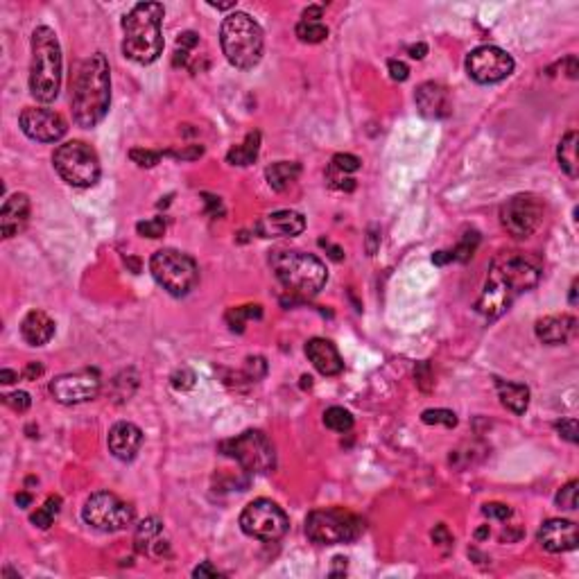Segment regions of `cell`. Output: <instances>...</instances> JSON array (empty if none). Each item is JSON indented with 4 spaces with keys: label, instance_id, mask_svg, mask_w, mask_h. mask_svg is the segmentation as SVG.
<instances>
[{
    "label": "cell",
    "instance_id": "6da1fadb",
    "mask_svg": "<svg viewBox=\"0 0 579 579\" xmlns=\"http://www.w3.org/2000/svg\"><path fill=\"white\" fill-rule=\"evenodd\" d=\"M541 281V262L523 251H500L486 274L484 290L475 310L486 319H498L523 292Z\"/></svg>",
    "mask_w": 579,
    "mask_h": 579
},
{
    "label": "cell",
    "instance_id": "7a4b0ae2",
    "mask_svg": "<svg viewBox=\"0 0 579 579\" xmlns=\"http://www.w3.org/2000/svg\"><path fill=\"white\" fill-rule=\"evenodd\" d=\"M111 70L102 53L91 55L79 66L77 77L73 82V95H70V109L73 120L79 127H95L105 120L111 105Z\"/></svg>",
    "mask_w": 579,
    "mask_h": 579
},
{
    "label": "cell",
    "instance_id": "3957f363",
    "mask_svg": "<svg viewBox=\"0 0 579 579\" xmlns=\"http://www.w3.org/2000/svg\"><path fill=\"white\" fill-rule=\"evenodd\" d=\"M164 16L161 3H138L123 18V53L136 64H152L164 53Z\"/></svg>",
    "mask_w": 579,
    "mask_h": 579
},
{
    "label": "cell",
    "instance_id": "277c9868",
    "mask_svg": "<svg viewBox=\"0 0 579 579\" xmlns=\"http://www.w3.org/2000/svg\"><path fill=\"white\" fill-rule=\"evenodd\" d=\"M269 265L281 286L301 301L317 297L328 281L326 265L317 256L306 251L277 249L272 251Z\"/></svg>",
    "mask_w": 579,
    "mask_h": 579
},
{
    "label": "cell",
    "instance_id": "5b68a950",
    "mask_svg": "<svg viewBox=\"0 0 579 579\" xmlns=\"http://www.w3.org/2000/svg\"><path fill=\"white\" fill-rule=\"evenodd\" d=\"M62 88V48L55 29L39 25L32 32V64H29V93L36 102H53Z\"/></svg>",
    "mask_w": 579,
    "mask_h": 579
},
{
    "label": "cell",
    "instance_id": "8992f818",
    "mask_svg": "<svg viewBox=\"0 0 579 579\" xmlns=\"http://www.w3.org/2000/svg\"><path fill=\"white\" fill-rule=\"evenodd\" d=\"M220 44L222 53L229 59L231 66L240 70L253 68L262 57V39L260 25L245 12H233L229 14L220 27Z\"/></svg>",
    "mask_w": 579,
    "mask_h": 579
},
{
    "label": "cell",
    "instance_id": "52a82bcc",
    "mask_svg": "<svg viewBox=\"0 0 579 579\" xmlns=\"http://www.w3.org/2000/svg\"><path fill=\"white\" fill-rule=\"evenodd\" d=\"M149 272L172 297H186L199 281V267L192 256L177 249H161L149 260Z\"/></svg>",
    "mask_w": 579,
    "mask_h": 579
},
{
    "label": "cell",
    "instance_id": "ba28073f",
    "mask_svg": "<svg viewBox=\"0 0 579 579\" xmlns=\"http://www.w3.org/2000/svg\"><path fill=\"white\" fill-rule=\"evenodd\" d=\"M364 532V521L349 510L331 507V510H314L306 518V534L312 543L338 545L351 543Z\"/></svg>",
    "mask_w": 579,
    "mask_h": 579
},
{
    "label": "cell",
    "instance_id": "9c48e42d",
    "mask_svg": "<svg viewBox=\"0 0 579 579\" xmlns=\"http://www.w3.org/2000/svg\"><path fill=\"white\" fill-rule=\"evenodd\" d=\"M53 166L59 177L75 188H91L100 179V159L84 140H68L59 145L53 154Z\"/></svg>",
    "mask_w": 579,
    "mask_h": 579
},
{
    "label": "cell",
    "instance_id": "30bf717a",
    "mask_svg": "<svg viewBox=\"0 0 579 579\" xmlns=\"http://www.w3.org/2000/svg\"><path fill=\"white\" fill-rule=\"evenodd\" d=\"M220 453L225 457L236 460L247 473H269L277 466V453L269 437L260 430H245L242 434L233 437L220 444Z\"/></svg>",
    "mask_w": 579,
    "mask_h": 579
},
{
    "label": "cell",
    "instance_id": "8fae6325",
    "mask_svg": "<svg viewBox=\"0 0 579 579\" xmlns=\"http://www.w3.org/2000/svg\"><path fill=\"white\" fill-rule=\"evenodd\" d=\"M240 527L247 536L258 538V541H279V538L286 536L290 521L288 514L277 503L267 500V498H258L242 510Z\"/></svg>",
    "mask_w": 579,
    "mask_h": 579
},
{
    "label": "cell",
    "instance_id": "7c38bea8",
    "mask_svg": "<svg viewBox=\"0 0 579 579\" xmlns=\"http://www.w3.org/2000/svg\"><path fill=\"white\" fill-rule=\"evenodd\" d=\"M84 523L100 532H120L134 523V507L120 500L111 491H98L88 495L82 510Z\"/></svg>",
    "mask_w": 579,
    "mask_h": 579
},
{
    "label": "cell",
    "instance_id": "4fadbf2b",
    "mask_svg": "<svg viewBox=\"0 0 579 579\" xmlns=\"http://www.w3.org/2000/svg\"><path fill=\"white\" fill-rule=\"evenodd\" d=\"M466 73L477 84H498L514 73V59L498 46H480L466 57Z\"/></svg>",
    "mask_w": 579,
    "mask_h": 579
},
{
    "label": "cell",
    "instance_id": "5bb4252c",
    "mask_svg": "<svg viewBox=\"0 0 579 579\" xmlns=\"http://www.w3.org/2000/svg\"><path fill=\"white\" fill-rule=\"evenodd\" d=\"M543 220V204L536 195H514L500 208L503 227L514 238H530Z\"/></svg>",
    "mask_w": 579,
    "mask_h": 579
},
{
    "label": "cell",
    "instance_id": "9a60e30c",
    "mask_svg": "<svg viewBox=\"0 0 579 579\" xmlns=\"http://www.w3.org/2000/svg\"><path fill=\"white\" fill-rule=\"evenodd\" d=\"M102 380L95 369H82L73 373H62L50 382V394L62 405H79L86 401H93L100 394Z\"/></svg>",
    "mask_w": 579,
    "mask_h": 579
},
{
    "label": "cell",
    "instance_id": "2e32d148",
    "mask_svg": "<svg viewBox=\"0 0 579 579\" xmlns=\"http://www.w3.org/2000/svg\"><path fill=\"white\" fill-rule=\"evenodd\" d=\"M18 125H21L23 134L39 143H55V140L64 138L66 134V120L53 109L46 107H27L18 116Z\"/></svg>",
    "mask_w": 579,
    "mask_h": 579
},
{
    "label": "cell",
    "instance_id": "e0dca14e",
    "mask_svg": "<svg viewBox=\"0 0 579 579\" xmlns=\"http://www.w3.org/2000/svg\"><path fill=\"white\" fill-rule=\"evenodd\" d=\"M536 538L543 550L552 552V554H561L568 550H575L579 543V532L573 521H566V518H550V521H545L541 525Z\"/></svg>",
    "mask_w": 579,
    "mask_h": 579
},
{
    "label": "cell",
    "instance_id": "ac0fdd59",
    "mask_svg": "<svg viewBox=\"0 0 579 579\" xmlns=\"http://www.w3.org/2000/svg\"><path fill=\"white\" fill-rule=\"evenodd\" d=\"M256 233L260 238H294L306 229V218L297 211H277L267 213L256 222Z\"/></svg>",
    "mask_w": 579,
    "mask_h": 579
},
{
    "label": "cell",
    "instance_id": "d6986e66",
    "mask_svg": "<svg viewBox=\"0 0 579 579\" xmlns=\"http://www.w3.org/2000/svg\"><path fill=\"white\" fill-rule=\"evenodd\" d=\"M109 451L111 455L120 462H131L136 457V453L143 446V432H140L138 425L129 421H120L114 428L109 430Z\"/></svg>",
    "mask_w": 579,
    "mask_h": 579
},
{
    "label": "cell",
    "instance_id": "ffe728a7",
    "mask_svg": "<svg viewBox=\"0 0 579 579\" xmlns=\"http://www.w3.org/2000/svg\"><path fill=\"white\" fill-rule=\"evenodd\" d=\"M29 220V197L25 192H16V195L7 197L3 211H0V231L3 238H14L18 236Z\"/></svg>",
    "mask_w": 579,
    "mask_h": 579
},
{
    "label": "cell",
    "instance_id": "44dd1931",
    "mask_svg": "<svg viewBox=\"0 0 579 579\" xmlns=\"http://www.w3.org/2000/svg\"><path fill=\"white\" fill-rule=\"evenodd\" d=\"M534 331H536V338L543 344L557 347V344H566L575 335L577 319L573 314H547V317L536 321Z\"/></svg>",
    "mask_w": 579,
    "mask_h": 579
},
{
    "label": "cell",
    "instance_id": "7402d4cb",
    "mask_svg": "<svg viewBox=\"0 0 579 579\" xmlns=\"http://www.w3.org/2000/svg\"><path fill=\"white\" fill-rule=\"evenodd\" d=\"M416 107H419L421 116L425 118H446L451 114V102H448V91L437 82H425L416 88Z\"/></svg>",
    "mask_w": 579,
    "mask_h": 579
},
{
    "label": "cell",
    "instance_id": "603a6c76",
    "mask_svg": "<svg viewBox=\"0 0 579 579\" xmlns=\"http://www.w3.org/2000/svg\"><path fill=\"white\" fill-rule=\"evenodd\" d=\"M306 355L312 362V367L317 369L321 375H338L344 369V362L340 358L335 344L324 340V338H312L306 344Z\"/></svg>",
    "mask_w": 579,
    "mask_h": 579
},
{
    "label": "cell",
    "instance_id": "cb8c5ba5",
    "mask_svg": "<svg viewBox=\"0 0 579 579\" xmlns=\"http://www.w3.org/2000/svg\"><path fill=\"white\" fill-rule=\"evenodd\" d=\"M21 335L29 347H44L55 335V321L44 310H29L21 321Z\"/></svg>",
    "mask_w": 579,
    "mask_h": 579
},
{
    "label": "cell",
    "instance_id": "d4e9b609",
    "mask_svg": "<svg viewBox=\"0 0 579 579\" xmlns=\"http://www.w3.org/2000/svg\"><path fill=\"white\" fill-rule=\"evenodd\" d=\"M498 396L507 410H512L514 414H525L527 408H530V387L523 382H507V380H498Z\"/></svg>",
    "mask_w": 579,
    "mask_h": 579
},
{
    "label": "cell",
    "instance_id": "484cf974",
    "mask_svg": "<svg viewBox=\"0 0 579 579\" xmlns=\"http://www.w3.org/2000/svg\"><path fill=\"white\" fill-rule=\"evenodd\" d=\"M301 175V166L294 164V161H277V164H272L267 170H265V177H267V184L277 190V192H286L290 190L294 184H297V179Z\"/></svg>",
    "mask_w": 579,
    "mask_h": 579
},
{
    "label": "cell",
    "instance_id": "4316f807",
    "mask_svg": "<svg viewBox=\"0 0 579 579\" xmlns=\"http://www.w3.org/2000/svg\"><path fill=\"white\" fill-rule=\"evenodd\" d=\"M258 152H260V131H249V134L245 136V140H242L240 145L236 147H231L227 152V161L231 166H240V168H247L251 166L253 161L258 159Z\"/></svg>",
    "mask_w": 579,
    "mask_h": 579
},
{
    "label": "cell",
    "instance_id": "83f0119b",
    "mask_svg": "<svg viewBox=\"0 0 579 579\" xmlns=\"http://www.w3.org/2000/svg\"><path fill=\"white\" fill-rule=\"evenodd\" d=\"M557 161L568 177L571 179L577 177V131L575 129H571L561 140H559Z\"/></svg>",
    "mask_w": 579,
    "mask_h": 579
},
{
    "label": "cell",
    "instance_id": "f1b7e54d",
    "mask_svg": "<svg viewBox=\"0 0 579 579\" xmlns=\"http://www.w3.org/2000/svg\"><path fill=\"white\" fill-rule=\"evenodd\" d=\"M161 530H164V523L159 521V518H145L143 523L138 525V530H136V536H134V547H136V552L140 554H149L152 550V545L157 543V538L161 536Z\"/></svg>",
    "mask_w": 579,
    "mask_h": 579
},
{
    "label": "cell",
    "instance_id": "f546056e",
    "mask_svg": "<svg viewBox=\"0 0 579 579\" xmlns=\"http://www.w3.org/2000/svg\"><path fill=\"white\" fill-rule=\"evenodd\" d=\"M262 317V308L258 306V303H253V306H240V308H231L227 310L225 314V319L229 324V328L233 333H242L245 331V324L249 319H260Z\"/></svg>",
    "mask_w": 579,
    "mask_h": 579
},
{
    "label": "cell",
    "instance_id": "4dcf8cb0",
    "mask_svg": "<svg viewBox=\"0 0 579 579\" xmlns=\"http://www.w3.org/2000/svg\"><path fill=\"white\" fill-rule=\"evenodd\" d=\"M59 510H62V498H59V495H50L48 500L44 503V507H39V510L32 516H29V523L36 525L39 530H48V527L55 523Z\"/></svg>",
    "mask_w": 579,
    "mask_h": 579
},
{
    "label": "cell",
    "instance_id": "1f68e13d",
    "mask_svg": "<svg viewBox=\"0 0 579 579\" xmlns=\"http://www.w3.org/2000/svg\"><path fill=\"white\" fill-rule=\"evenodd\" d=\"M477 245H480V233H477L475 229L471 231H466L462 240L457 242V247L451 251L453 253V260L457 262H469L473 258V253L477 251Z\"/></svg>",
    "mask_w": 579,
    "mask_h": 579
},
{
    "label": "cell",
    "instance_id": "d6a6232c",
    "mask_svg": "<svg viewBox=\"0 0 579 579\" xmlns=\"http://www.w3.org/2000/svg\"><path fill=\"white\" fill-rule=\"evenodd\" d=\"M324 423H326V428H331L333 432H349L353 428V416L349 410L344 408H328L324 412Z\"/></svg>",
    "mask_w": 579,
    "mask_h": 579
},
{
    "label": "cell",
    "instance_id": "836d02e7",
    "mask_svg": "<svg viewBox=\"0 0 579 579\" xmlns=\"http://www.w3.org/2000/svg\"><path fill=\"white\" fill-rule=\"evenodd\" d=\"M294 32L303 44H321L328 36V27L321 21H301Z\"/></svg>",
    "mask_w": 579,
    "mask_h": 579
},
{
    "label": "cell",
    "instance_id": "e575fe53",
    "mask_svg": "<svg viewBox=\"0 0 579 579\" xmlns=\"http://www.w3.org/2000/svg\"><path fill=\"white\" fill-rule=\"evenodd\" d=\"M421 421L425 425H446V428H455V425H457V416L451 410L437 408V410H425L421 414Z\"/></svg>",
    "mask_w": 579,
    "mask_h": 579
},
{
    "label": "cell",
    "instance_id": "d590c367",
    "mask_svg": "<svg viewBox=\"0 0 579 579\" xmlns=\"http://www.w3.org/2000/svg\"><path fill=\"white\" fill-rule=\"evenodd\" d=\"M164 157H166V152H157V149H145V147L129 149V159L140 168H154Z\"/></svg>",
    "mask_w": 579,
    "mask_h": 579
},
{
    "label": "cell",
    "instance_id": "8d00e7d4",
    "mask_svg": "<svg viewBox=\"0 0 579 579\" xmlns=\"http://www.w3.org/2000/svg\"><path fill=\"white\" fill-rule=\"evenodd\" d=\"M577 480H571L568 484H564L561 489L557 493V505L561 507V510H568V512H575L577 510Z\"/></svg>",
    "mask_w": 579,
    "mask_h": 579
},
{
    "label": "cell",
    "instance_id": "74e56055",
    "mask_svg": "<svg viewBox=\"0 0 579 579\" xmlns=\"http://www.w3.org/2000/svg\"><path fill=\"white\" fill-rule=\"evenodd\" d=\"M326 179H328V184H331L335 190H344V192H351V190H355V179H353V177H349L347 172L338 170L335 166H328Z\"/></svg>",
    "mask_w": 579,
    "mask_h": 579
},
{
    "label": "cell",
    "instance_id": "f35d334b",
    "mask_svg": "<svg viewBox=\"0 0 579 579\" xmlns=\"http://www.w3.org/2000/svg\"><path fill=\"white\" fill-rule=\"evenodd\" d=\"M136 231L143 238H161L166 233V220L164 218H152V220H145V222H138Z\"/></svg>",
    "mask_w": 579,
    "mask_h": 579
},
{
    "label": "cell",
    "instance_id": "ab89813d",
    "mask_svg": "<svg viewBox=\"0 0 579 579\" xmlns=\"http://www.w3.org/2000/svg\"><path fill=\"white\" fill-rule=\"evenodd\" d=\"M3 403L7 408H12L14 412H25V410H29V405H32V399H29L27 392H12V394L3 396Z\"/></svg>",
    "mask_w": 579,
    "mask_h": 579
},
{
    "label": "cell",
    "instance_id": "60d3db41",
    "mask_svg": "<svg viewBox=\"0 0 579 579\" xmlns=\"http://www.w3.org/2000/svg\"><path fill=\"white\" fill-rule=\"evenodd\" d=\"M172 387L175 390H179V392H186V390H190L192 385H195V373H192V369H188V367H181V369H177L175 373H172Z\"/></svg>",
    "mask_w": 579,
    "mask_h": 579
},
{
    "label": "cell",
    "instance_id": "b9f144b4",
    "mask_svg": "<svg viewBox=\"0 0 579 579\" xmlns=\"http://www.w3.org/2000/svg\"><path fill=\"white\" fill-rule=\"evenodd\" d=\"M331 166H335L338 170L342 172H347V175H351V172H358L360 166H362V161L358 157H353V154H335L333 161H331Z\"/></svg>",
    "mask_w": 579,
    "mask_h": 579
},
{
    "label": "cell",
    "instance_id": "7bdbcfd3",
    "mask_svg": "<svg viewBox=\"0 0 579 579\" xmlns=\"http://www.w3.org/2000/svg\"><path fill=\"white\" fill-rule=\"evenodd\" d=\"M414 378H416V385L423 390V392H430L432 390V371H430V364L428 362H421V364H416V369H414Z\"/></svg>",
    "mask_w": 579,
    "mask_h": 579
},
{
    "label": "cell",
    "instance_id": "ee69618b",
    "mask_svg": "<svg viewBox=\"0 0 579 579\" xmlns=\"http://www.w3.org/2000/svg\"><path fill=\"white\" fill-rule=\"evenodd\" d=\"M245 369H247V378L249 380H260L262 375H265V371H267V364H265V360L262 358H247V364H245Z\"/></svg>",
    "mask_w": 579,
    "mask_h": 579
},
{
    "label": "cell",
    "instance_id": "f6af8a7d",
    "mask_svg": "<svg viewBox=\"0 0 579 579\" xmlns=\"http://www.w3.org/2000/svg\"><path fill=\"white\" fill-rule=\"evenodd\" d=\"M482 514L486 518H495V521H507V518L512 516V510L503 503H489L482 507Z\"/></svg>",
    "mask_w": 579,
    "mask_h": 579
},
{
    "label": "cell",
    "instance_id": "bcb514c9",
    "mask_svg": "<svg viewBox=\"0 0 579 579\" xmlns=\"http://www.w3.org/2000/svg\"><path fill=\"white\" fill-rule=\"evenodd\" d=\"M554 428H557V432L561 434L566 441L577 444V421H575V419H561V421H557Z\"/></svg>",
    "mask_w": 579,
    "mask_h": 579
},
{
    "label": "cell",
    "instance_id": "7dc6e473",
    "mask_svg": "<svg viewBox=\"0 0 579 579\" xmlns=\"http://www.w3.org/2000/svg\"><path fill=\"white\" fill-rule=\"evenodd\" d=\"M432 541H434V545H439L441 550H451L455 538H453V534L448 532V527L446 525H437L432 530Z\"/></svg>",
    "mask_w": 579,
    "mask_h": 579
},
{
    "label": "cell",
    "instance_id": "c3c4849f",
    "mask_svg": "<svg viewBox=\"0 0 579 579\" xmlns=\"http://www.w3.org/2000/svg\"><path fill=\"white\" fill-rule=\"evenodd\" d=\"M387 68H390V75L394 82H405V79L410 77V68L405 62H401V59H390Z\"/></svg>",
    "mask_w": 579,
    "mask_h": 579
},
{
    "label": "cell",
    "instance_id": "681fc988",
    "mask_svg": "<svg viewBox=\"0 0 579 579\" xmlns=\"http://www.w3.org/2000/svg\"><path fill=\"white\" fill-rule=\"evenodd\" d=\"M168 157H175V159H181V161H195L204 154V147L201 145H190L186 149H179V152H166Z\"/></svg>",
    "mask_w": 579,
    "mask_h": 579
},
{
    "label": "cell",
    "instance_id": "f907efd6",
    "mask_svg": "<svg viewBox=\"0 0 579 579\" xmlns=\"http://www.w3.org/2000/svg\"><path fill=\"white\" fill-rule=\"evenodd\" d=\"M204 201H206V213L211 218H222L225 215V206H222V199L215 197V195H208V192H204Z\"/></svg>",
    "mask_w": 579,
    "mask_h": 579
},
{
    "label": "cell",
    "instance_id": "816d5d0a",
    "mask_svg": "<svg viewBox=\"0 0 579 579\" xmlns=\"http://www.w3.org/2000/svg\"><path fill=\"white\" fill-rule=\"evenodd\" d=\"M197 46H199V36L195 32H181L177 39V50H186V53H190V50Z\"/></svg>",
    "mask_w": 579,
    "mask_h": 579
},
{
    "label": "cell",
    "instance_id": "f5cc1de1",
    "mask_svg": "<svg viewBox=\"0 0 579 579\" xmlns=\"http://www.w3.org/2000/svg\"><path fill=\"white\" fill-rule=\"evenodd\" d=\"M220 575H222V573H220L218 568L213 566L211 561L199 564V566L195 568V571H192V577H199V579H201V577H220Z\"/></svg>",
    "mask_w": 579,
    "mask_h": 579
},
{
    "label": "cell",
    "instance_id": "db71d44e",
    "mask_svg": "<svg viewBox=\"0 0 579 579\" xmlns=\"http://www.w3.org/2000/svg\"><path fill=\"white\" fill-rule=\"evenodd\" d=\"M378 247H380V231H378V227H371L367 233V253L369 256H373V253L378 251Z\"/></svg>",
    "mask_w": 579,
    "mask_h": 579
},
{
    "label": "cell",
    "instance_id": "11a10c76",
    "mask_svg": "<svg viewBox=\"0 0 579 579\" xmlns=\"http://www.w3.org/2000/svg\"><path fill=\"white\" fill-rule=\"evenodd\" d=\"M44 375V364L41 362H29L27 367L23 369V378L25 380H36Z\"/></svg>",
    "mask_w": 579,
    "mask_h": 579
},
{
    "label": "cell",
    "instance_id": "9f6ffc18",
    "mask_svg": "<svg viewBox=\"0 0 579 579\" xmlns=\"http://www.w3.org/2000/svg\"><path fill=\"white\" fill-rule=\"evenodd\" d=\"M319 245H321V247H326V249L331 251V253H328V256H331L333 260H338V262H340V260H344V251H342L340 247H335V245H331V242H328V240H324V238L319 240Z\"/></svg>",
    "mask_w": 579,
    "mask_h": 579
},
{
    "label": "cell",
    "instance_id": "6f0895ef",
    "mask_svg": "<svg viewBox=\"0 0 579 579\" xmlns=\"http://www.w3.org/2000/svg\"><path fill=\"white\" fill-rule=\"evenodd\" d=\"M324 9L319 5H310L308 9H303V21H319Z\"/></svg>",
    "mask_w": 579,
    "mask_h": 579
},
{
    "label": "cell",
    "instance_id": "680465c9",
    "mask_svg": "<svg viewBox=\"0 0 579 579\" xmlns=\"http://www.w3.org/2000/svg\"><path fill=\"white\" fill-rule=\"evenodd\" d=\"M408 53H410V57H412V59H423L425 55H428V46H425V44L410 46V48H408Z\"/></svg>",
    "mask_w": 579,
    "mask_h": 579
},
{
    "label": "cell",
    "instance_id": "91938a15",
    "mask_svg": "<svg viewBox=\"0 0 579 579\" xmlns=\"http://www.w3.org/2000/svg\"><path fill=\"white\" fill-rule=\"evenodd\" d=\"M451 260H453V253L451 251H437L434 256H432L434 265H446V262H451Z\"/></svg>",
    "mask_w": 579,
    "mask_h": 579
},
{
    "label": "cell",
    "instance_id": "94428289",
    "mask_svg": "<svg viewBox=\"0 0 579 579\" xmlns=\"http://www.w3.org/2000/svg\"><path fill=\"white\" fill-rule=\"evenodd\" d=\"M16 380H18V373L16 371H12V369H3V371H0V382H3V385H12Z\"/></svg>",
    "mask_w": 579,
    "mask_h": 579
},
{
    "label": "cell",
    "instance_id": "6125c7cd",
    "mask_svg": "<svg viewBox=\"0 0 579 579\" xmlns=\"http://www.w3.org/2000/svg\"><path fill=\"white\" fill-rule=\"evenodd\" d=\"M16 505L18 507H29V505H32V495H29V493H18L16 495Z\"/></svg>",
    "mask_w": 579,
    "mask_h": 579
},
{
    "label": "cell",
    "instance_id": "be15d7a7",
    "mask_svg": "<svg viewBox=\"0 0 579 579\" xmlns=\"http://www.w3.org/2000/svg\"><path fill=\"white\" fill-rule=\"evenodd\" d=\"M489 534H491L489 532V525H482L480 530L475 532V538H477V541H484V538H489Z\"/></svg>",
    "mask_w": 579,
    "mask_h": 579
},
{
    "label": "cell",
    "instance_id": "e7e4bbea",
    "mask_svg": "<svg viewBox=\"0 0 579 579\" xmlns=\"http://www.w3.org/2000/svg\"><path fill=\"white\" fill-rule=\"evenodd\" d=\"M208 5L215 7V9H233V7H236V3H213V0H211Z\"/></svg>",
    "mask_w": 579,
    "mask_h": 579
},
{
    "label": "cell",
    "instance_id": "03108f58",
    "mask_svg": "<svg viewBox=\"0 0 579 579\" xmlns=\"http://www.w3.org/2000/svg\"><path fill=\"white\" fill-rule=\"evenodd\" d=\"M571 306H577V281H573V288H571Z\"/></svg>",
    "mask_w": 579,
    "mask_h": 579
}]
</instances>
